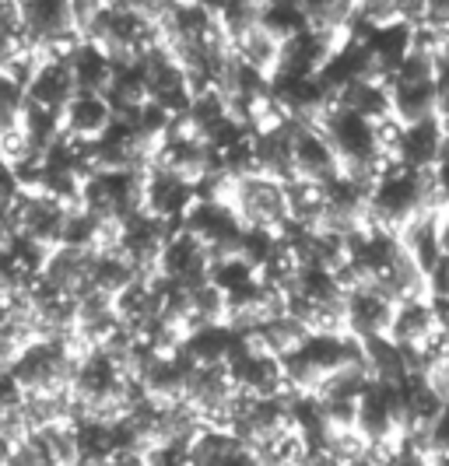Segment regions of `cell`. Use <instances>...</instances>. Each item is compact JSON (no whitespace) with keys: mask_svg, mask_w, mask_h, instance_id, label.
<instances>
[{"mask_svg":"<svg viewBox=\"0 0 449 466\" xmlns=\"http://www.w3.org/2000/svg\"><path fill=\"white\" fill-rule=\"evenodd\" d=\"M225 369L232 375L239 393H250V397H281L288 393L281 372V358L260 350L250 337H242L236 344V350L229 354Z\"/></svg>","mask_w":449,"mask_h":466,"instance_id":"obj_7","label":"cell"},{"mask_svg":"<svg viewBox=\"0 0 449 466\" xmlns=\"http://www.w3.org/2000/svg\"><path fill=\"white\" fill-rule=\"evenodd\" d=\"M299 4L306 7L312 28L337 32V35H344V28L358 11V0H299Z\"/></svg>","mask_w":449,"mask_h":466,"instance_id":"obj_25","label":"cell"},{"mask_svg":"<svg viewBox=\"0 0 449 466\" xmlns=\"http://www.w3.org/2000/svg\"><path fill=\"white\" fill-rule=\"evenodd\" d=\"M208 267H211L208 249H204L187 228H179L176 235L166 238V246H162V253H158V263H155V274L193 288V284L208 280Z\"/></svg>","mask_w":449,"mask_h":466,"instance_id":"obj_15","label":"cell"},{"mask_svg":"<svg viewBox=\"0 0 449 466\" xmlns=\"http://www.w3.org/2000/svg\"><path fill=\"white\" fill-rule=\"evenodd\" d=\"M183 228L208 249V259L214 263V259L239 257V238H242L246 225L239 221L232 204H225V200H197L187 210V218H183Z\"/></svg>","mask_w":449,"mask_h":466,"instance_id":"obj_5","label":"cell"},{"mask_svg":"<svg viewBox=\"0 0 449 466\" xmlns=\"http://www.w3.org/2000/svg\"><path fill=\"white\" fill-rule=\"evenodd\" d=\"M323 466H337V463H323Z\"/></svg>","mask_w":449,"mask_h":466,"instance_id":"obj_31","label":"cell"},{"mask_svg":"<svg viewBox=\"0 0 449 466\" xmlns=\"http://www.w3.org/2000/svg\"><path fill=\"white\" fill-rule=\"evenodd\" d=\"M432 466H449V456H439V460H432Z\"/></svg>","mask_w":449,"mask_h":466,"instance_id":"obj_30","label":"cell"},{"mask_svg":"<svg viewBox=\"0 0 449 466\" xmlns=\"http://www.w3.org/2000/svg\"><path fill=\"white\" fill-rule=\"evenodd\" d=\"M428 208H439L435 189H432V172H414V168L390 162L369 187L365 225L397 235L407 221H414Z\"/></svg>","mask_w":449,"mask_h":466,"instance_id":"obj_1","label":"cell"},{"mask_svg":"<svg viewBox=\"0 0 449 466\" xmlns=\"http://www.w3.org/2000/svg\"><path fill=\"white\" fill-rule=\"evenodd\" d=\"M138 60L144 67V81H148V98L168 109L172 116H187L193 92H189L187 74L179 67V60L172 56V49L166 43H155L151 49H144Z\"/></svg>","mask_w":449,"mask_h":466,"instance_id":"obj_6","label":"cell"},{"mask_svg":"<svg viewBox=\"0 0 449 466\" xmlns=\"http://www.w3.org/2000/svg\"><path fill=\"white\" fill-rule=\"evenodd\" d=\"M74 95H77V88H74L67 60H39L36 74L25 85V98L28 102H36L43 109H53L60 116H64V109H67V102H71Z\"/></svg>","mask_w":449,"mask_h":466,"instance_id":"obj_18","label":"cell"},{"mask_svg":"<svg viewBox=\"0 0 449 466\" xmlns=\"http://www.w3.org/2000/svg\"><path fill=\"white\" fill-rule=\"evenodd\" d=\"M344 35L337 32H323V28H302L299 35L284 39L278 49V67L270 77H316L320 67L331 60V53L337 49Z\"/></svg>","mask_w":449,"mask_h":466,"instance_id":"obj_10","label":"cell"},{"mask_svg":"<svg viewBox=\"0 0 449 466\" xmlns=\"http://www.w3.org/2000/svg\"><path fill=\"white\" fill-rule=\"evenodd\" d=\"M435 329H439V323H435L432 299H428V295H418V299H403V302L393 305V319H390L386 337H390L397 348L418 350Z\"/></svg>","mask_w":449,"mask_h":466,"instance_id":"obj_17","label":"cell"},{"mask_svg":"<svg viewBox=\"0 0 449 466\" xmlns=\"http://www.w3.org/2000/svg\"><path fill=\"white\" fill-rule=\"evenodd\" d=\"M11 218H15V232L18 235H28L32 242H39L46 249H56L67 208L56 204L53 197H43V193H22L15 200V208H11Z\"/></svg>","mask_w":449,"mask_h":466,"instance_id":"obj_13","label":"cell"},{"mask_svg":"<svg viewBox=\"0 0 449 466\" xmlns=\"http://www.w3.org/2000/svg\"><path fill=\"white\" fill-rule=\"evenodd\" d=\"M189 372H193V365L179 350L176 354H155L144 365V372L138 375V386L144 390V397L158 400V403H179L187 397Z\"/></svg>","mask_w":449,"mask_h":466,"instance_id":"obj_16","label":"cell"},{"mask_svg":"<svg viewBox=\"0 0 449 466\" xmlns=\"http://www.w3.org/2000/svg\"><path fill=\"white\" fill-rule=\"evenodd\" d=\"M232 210L246 228H270L278 232L288 221V197H284V183L274 176H242L232 183V197H229Z\"/></svg>","mask_w":449,"mask_h":466,"instance_id":"obj_4","label":"cell"},{"mask_svg":"<svg viewBox=\"0 0 449 466\" xmlns=\"http://www.w3.org/2000/svg\"><path fill=\"white\" fill-rule=\"evenodd\" d=\"M64 137L71 140H95L106 134V127L113 123V109L106 102V95L77 92L64 109Z\"/></svg>","mask_w":449,"mask_h":466,"instance_id":"obj_20","label":"cell"},{"mask_svg":"<svg viewBox=\"0 0 449 466\" xmlns=\"http://www.w3.org/2000/svg\"><path fill=\"white\" fill-rule=\"evenodd\" d=\"M257 18H260V0H229L218 15V28L229 43H236L250 28H257Z\"/></svg>","mask_w":449,"mask_h":466,"instance_id":"obj_26","label":"cell"},{"mask_svg":"<svg viewBox=\"0 0 449 466\" xmlns=\"http://www.w3.org/2000/svg\"><path fill=\"white\" fill-rule=\"evenodd\" d=\"M439 246L443 257H449V204H439Z\"/></svg>","mask_w":449,"mask_h":466,"instance_id":"obj_28","label":"cell"},{"mask_svg":"<svg viewBox=\"0 0 449 466\" xmlns=\"http://www.w3.org/2000/svg\"><path fill=\"white\" fill-rule=\"evenodd\" d=\"M183 225L176 221H162V218H151L148 210H138L134 218H127L123 225H117V242L113 249L123 253L138 267V274H155V263H158V253L166 246L168 235H176Z\"/></svg>","mask_w":449,"mask_h":466,"instance_id":"obj_8","label":"cell"},{"mask_svg":"<svg viewBox=\"0 0 449 466\" xmlns=\"http://www.w3.org/2000/svg\"><path fill=\"white\" fill-rule=\"evenodd\" d=\"M134 278H141V274H138V267L123 253H117V249H95L92 253V270H88V288L92 291H102V295L117 299Z\"/></svg>","mask_w":449,"mask_h":466,"instance_id":"obj_22","label":"cell"},{"mask_svg":"<svg viewBox=\"0 0 449 466\" xmlns=\"http://www.w3.org/2000/svg\"><path fill=\"white\" fill-rule=\"evenodd\" d=\"M257 25H260L270 39L284 43V39L299 35L302 28H309V15L299 0H263Z\"/></svg>","mask_w":449,"mask_h":466,"instance_id":"obj_23","label":"cell"},{"mask_svg":"<svg viewBox=\"0 0 449 466\" xmlns=\"http://www.w3.org/2000/svg\"><path fill=\"white\" fill-rule=\"evenodd\" d=\"M291 162H295V179H306V183H316V187H327L331 179L341 176V162H337L333 147L320 134L316 123H299L295 127Z\"/></svg>","mask_w":449,"mask_h":466,"instance_id":"obj_14","label":"cell"},{"mask_svg":"<svg viewBox=\"0 0 449 466\" xmlns=\"http://www.w3.org/2000/svg\"><path fill=\"white\" fill-rule=\"evenodd\" d=\"M15 4H25V0H15Z\"/></svg>","mask_w":449,"mask_h":466,"instance_id":"obj_32","label":"cell"},{"mask_svg":"<svg viewBox=\"0 0 449 466\" xmlns=\"http://www.w3.org/2000/svg\"><path fill=\"white\" fill-rule=\"evenodd\" d=\"M446 144L449 140L435 116L407 123V127L397 123L393 140H390V162L403 165V168H414V172H432L435 162L443 158Z\"/></svg>","mask_w":449,"mask_h":466,"instance_id":"obj_9","label":"cell"},{"mask_svg":"<svg viewBox=\"0 0 449 466\" xmlns=\"http://www.w3.org/2000/svg\"><path fill=\"white\" fill-rule=\"evenodd\" d=\"M239 340H242V333H236L232 327L211 323V327L189 329L187 337L179 340V354L187 358L189 365H225Z\"/></svg>","mask_w":449,"mask_h":466,"instance_id":"obj_19","label":"cell"},{"mask_svg":"<svg viewBox=\"0 0 449 466\" xmlns=\"http://www.w3.org/2000/svg\"><path fill=\"white\" fill-rule=\"evenodd\" d=\"M193 4H200L208 15H214V18H218V15H221V7H225L229 0H193Z\"/></svg>","mask_w":449,"mask_h":466,"instance_id":"obj_29","label":"cell"},{"mask_svg":"<svg viewBox=\"0 0 449 466\" xmlns=\"http://www.w3.org/2000/svg\"><path fill=\"white\" fill-rule=\"evenodd\" d=\"M393 319V302L372 284H352L344 291V333H352L358 344L386 337Z\"/></svg>","mask_w":449,"mask_h":466,"instance_id":"obj_12","label":"cell"},{"mask_svg":"<svg viewBox=\"0 0 449 466\" xmlns=\"http://www.w3.org/2000/svg\"><path fill=\"white\" fill-rule=\"evenodd\" d=\"M193 204H197V183L183 179L179 172L158 168V165L144 168V210L151 218L183 225V218Z\"/></svg>","mask_w":449,"mask_h":466,"instance_id":"obj_11","label":"cell"},{"mask_svg":"<svg viewBox=\"0 0 449 466\" xmlns=\"http://www.w3.org/2000/svg\"><path fill=\"white\" fill-rule=\"evenodd\" d=\"M208 280H211L214 288H221L225 295H232L239 288H246L250 280H257V270L242 257H225V259H214L211 267H208Z\"/></svg>","mask_w":449,"mask_h":466,"instance_id":"obj_27","label":"cell"},{"mask_svg":"<svg viewBox=\"0 0 449 466\" xmlns=\"http://www.w3.org/2000/svg\"><path fill=\"white\" fill-rule=\"evenodd\" d=\"M67 67H71L74 88L77 92H92V95H106L109 92V81H113V60L106 49H98L95 43L81 39L74 53L67 56Z\"/></svg>","mask_w":449,"mask_h":466,"instance_id":"obj_21","label":"cell"},{"mask_svg":"<svg viewBox=\"0 0 449 466\" xmlns=\"http://www.w3.org/2000/svg\"><path fill=\"white\" fill-rule=\"evenodd\" d=\"M362 361V344L352 333H309L295 350L281 358L288 393H312L327 375Z\"/></svg>","mask_w":449,"mask_h":466,"instance_id":"obj_2","label":"cell"},{"mask_svg":"<svg viewBox=\"0 0 449 466\" xmlns=\"http://www.w3.org/2000/svg\"><path fill=\"white\" fill-rule=\"evenodd\" d=\"M278 49H281V43L278 39H270L267 32H263L260 25L257 28H250L242 39H236L232 43V53H236L242 64H250L253 70H260V74H274V67H278Z\"/></svg>","mask_w":449,"mask_h":466,"instance_id":"obj_24","label":"cell"},{"mask_svg":"<svg viewBox=\"0 0 449 466\" xmlns=\"http://www.w3.org/2000/svg\"><path fill=\"white\" fill-rule=\"evenodd\" d=\"M81 208L98 221L123 225L144 210V172L138 168H95L81 183Z\"/></svg>","mask_w":449,"mask_h":466,"instance_id":"obj_3","label":"cell"}]
</instances>
